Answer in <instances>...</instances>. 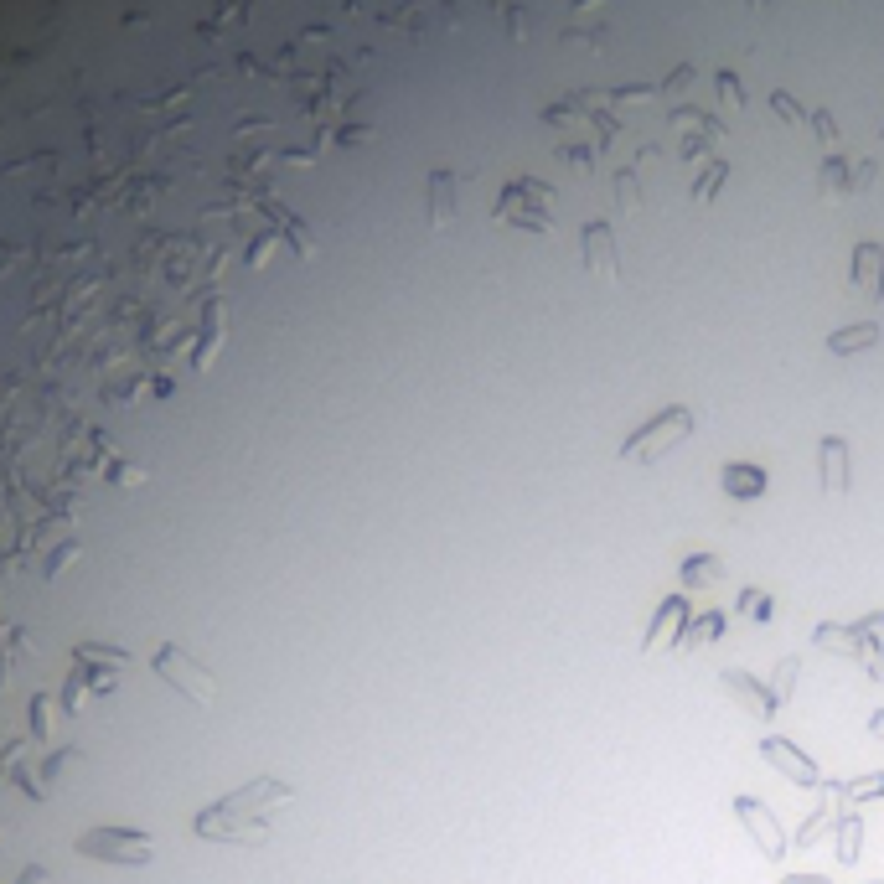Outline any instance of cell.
Masks as SVG:
<instances>
[{"label":"cell","instance_id":"cell-1","mask_svg":"<svg viewBox=\"0 0 884 884\" xmlns=\"http://www.w3.org/2000/svg\"><path fill=\"white\" fill-rule=\"evenodd\" d=\"M688 435H693V414L678 404V409H662L652 424H642V430L621 445V455L636 461V466H652V461H662V455H673Z\"/></svg>","mask_w":884,"mask_h":884},{"label":"cell","instance_id":"cell-2","mask_svg":"<svg viewBox=\"0 0 884 884\" xmlns=\"http://www.w3.org/2000/svg\"><path fill=\"white\" fill-rule=\"evenodd\" d=\"M735 812L745 822V833L755 838V848L766 853V859H786V833H781V822L771 817L766 802H755V797H735Z\"/></svg>","mask_w":884,"mask_h":884},{"label":"cell","instance_id":"cell-3","mask_svg":"<svg viewBox=\"0 0 884 884\" xmlns=\"http://www.w3.org/2000/svg\"><path fill=\"white\" fill-rule=\"evenodd\" d=\"M853 290H859L864 300H884V243L879 238H864V243H853Z\"/></svg>","mask_w":884,"mask_h":884},{"label":"cell","instance_id":"cell-4","mask_svg":"<svg viewBox=\"0 0 884 884\" xmlns=\"http://www.w3.org/2000/svg\"><path fill=\"white\" fill-rule=\"evenodd\" d=\"M719 688L735 698V704L745 709V714H755V719H771L776 714V698L766 693V683L760 678H750V673H740V667H729V673L719 678Z\"/></svg>","mask_w":884,"mask_h":884},{"label":"cell","instance_id":"cell-5","mask_svg":"<svg viewBox=\"0 0 884 884\" xmlns=\"http://www.w3.org/2000/svg\"><path fill=\"white\" fill-rule=\"evenodd\" d=\"M760 755H766L786 781H797V786H822L817 766H812V760H807L797 745H786V740H760Z\"/></svg>","mask_w":884,"mask_h":884},{"label":"cell","instance_id":"cell-6","mask_svg":"<svg viewBox=\"0 0 884 884\" xmlns=\"http://www.w3.org/2000/svg\"><path fill=\"white\" fill-rule=\"evenodd\" d=\"M683 621H688V600H683V595H667V600L657 605L647 636H642V652H657V647L673 642V636H683Z\"/></svg>","mask_w":884,"mask_h":884},{"label":"cell","instance_id":"cell-7","mask_svg":"<svg viewBox=\"0 0 884 884\" xmlns=\"http://www.w3.org/2000/svg\"><path fill=\"white\" fill-rule=\"evenodd\" d=\"M822 492H828V497L848 492V450H843L838 435L822 440Z\"/></svg>","mask_w":884,"mask_h":884},{"label":"cell","instance_id":"cell-8","mask_svg":"<svg viewBox=\"0 0 884 884\" xmlns=\"http://www.w3.org/2000/svg\"><path fill=\"white\" fill-rule=\"evenodd\" d=\"M869 347H879V321H859V326H843V331H833V337H828V352H838V357L869 352Z\"/></svg>","mask_w":884,"mask_h":884},{"label":"cell","instance_id":"cell-9","mask_svg":"<svg viewBox=\"0 0 884 884\" xmlns=\"http://www.w3.org/2000/svg\"><path fill=\"white\" fill-rule=\"evenodd\" d=\"M724 492H729V497H740V502H750V497L766 492V471H760V466H745V461L724 466Z\"/></svg>","mask_w":884,"mask_h":884},{"label":"cell","instance_id":"cell-10","mask_svg":"<svg viewBox=\"0 0 884 884\" xmlns=\"http://www.w3.org/2000/svg\"><path fill=\"white\" fill-rule=\"evenodd\" d=\"M859 843H864V817L859 812H843L838 817V859L853 864V859H859Z\"/></svg>","mask_w":884,"mask_h":884},{"label":"cell","instance_id":"cell-11","mask_svg":"<svg viewBox=\"0 0 884 884\" xmlns=\"http://www.w3.org/2000/svg\"><path fill=\"white\" fill-rule=\"evenodd\" d=\"M719 631H724V616H719V611H704V616H698V621L678 636V647H704L709 636H719Z\"/></svg>","mask_w":884,"mask_h":884},{"label":"cell","instance_id":"cell-12","mask_svg":"<svg viewBox=\"0 0 884 884\" xmlns=\"http://www.w3.org/2000/svg\"><path fill=\"white\" fill-rule=\"evenodd\" d=\"M719 574H724V564H719V559L698 554V559H688V564H683V585H714Z\"/></svg>","mask_w":884,"mask_h":884},{"label":"cell","instance_id":"cell-13","mask_svg":"<svg viewBox=\"0 0 884 884\" xmlns=\"http://www.w3.org/2000/svg\"><path fill=\"white\" fill-rule=\"evenodd\" d=\"M848 802H864V797H884V776H859V781H843L838 786Z\"/></svg>","mask_w":884,"mask_h":884},{"label":"cell","instance_id":"cell-14","mask_svg":"<svg viewBox=\"0 0 884 884\" xmlns=\"http://www.w3.org/2000/svg\"><path fill=\"white\" fill-rule=\"evenodd\" d=\"M828 822H833V807H828V802H822V807H817V812H812V817L802 822V833H797V843H802V848H812V843L822 838V828H828Z\"/></svg>","mask_w":884,"mask_h":884},{"label":"cell","instance_id":"cell-15","mask_svg":"<svg viewBox=\"0 0 884 884\" xmlns=\"http://www.w3.org/2000/svg\"><path fill=\"white\" fill-rule=\"evenodd\" d=\"M797 667H802L797 657H786V662L776 667V688H771V698H776V704H786V698H791V683H797Z\"/></svg>","mask_w":884,"mask_h":884},{"label":"cell","instance_id":"cell-16","mask_svg":"<svg viewBox=\"0 0 884 884\" xmlns=\"http://www.w3.org/2000/svg\"><path fill=\"white\" fill-rule=\"evenodd\" d=\"M740 605H745V616H750V621H771V595L745 590V600H740Z\"/></svg>","mask_w":884,"mask_h":884},{"label":"cell","instance_id":"cell-17","mask_svg":"<svg viewBox=\"0 0 884 884\" xmlns=\"http://www.w3.org/2000/svg\"><path fill=\"white\" fill-rule=\"evenodd\" d=\"M874 652H864V673L869 678H884V642H869Z\"/></svg>","mask_w":884,"mask_h":884},{"label":"cell","instance_id":"cell-18","mask_svg":"<svg viewBox=\"0 0 884 884\" xmlns=\"http://www.w3.org/2000/svg\"><path fill=\"white\" fill-rule=\"evenodd\" d=\"M781 884H828V879H817V874H791V879H781Z\"/></svg>","mask_w":884,"mask_h":884},{"label":"cell","instance_id":"cell-19","mask_svg":"<svg viewBox=\"0 0 884 884\" xmlns=\"http://www.w3.org/2000/svg\"><path fill=\"white\" fill-rule=\"evenodd\" d=\"M869 729H874V735L884 740V714H874V719H869Z\"/></svg>","mask_w":884,"mask_h":884}]
</instances>
